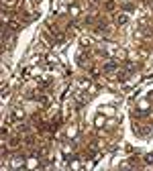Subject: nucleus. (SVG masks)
<instances>
[{"label": "nucleus", "instance_id": "1", "mask_svg": "<svg viewBox=\"0 0 153 171\" xmlns=\"http://www.w3.org/2000/svg\"><path fill=\"white\" fill-rule=\"evenodd\" d=\"M117 67H118V65L114 63V61H108V63H104V71H106V73H112Z\"/></svg>", "mask_w": 153, "mask_h": 171}, {"label": "nucleus", "instance_id": "2", "mask_svg": "<svg viewBox=\"0 0 153 171\" xmlns=\"http://www.w3.org/2000/svg\"><path fill=\"white\" fill-rule=\"evenodd\" d=\"M104 8H106V10H114V0H106Z\"/></svg>", "mask_w": 153, "mask_h": 171}, {"label": "nucleus", "instance_id": "3", "mask_svg": "<svg viewBox=\"0 0 153 171\" xmlns=\"http://www.w3.org/2000/svg\"><path fill=\"white\" fill-rule=\"evenodd\" d=\"M117 23L118 24H125V23H127V14H120V16L117 19Z\"/></svg>", "mask_w": 153, "mask_h": 171}, {"label": "nucleus", "instance_id": "4", "mask_svg": "<svg viewBox=\"0 0 153 171\" xmlns=\"http://www.w3.org/2000/svg\"><path fill=\"white\" fill-rule=\"evenodd\" d=\"M125 10L131 12V10H135V6H133V4H125Z\"/></svg>", "mask_w": 153, "mask_h": 171}, {"label": "nucleus", "instance_id": "5", "mask_svg": "<svg viewBox=\"0 0 153 171\" xmlns=\"http://www.w3.org/2000/svg\"><path fill=\"white\" fill-rule=\"evenodd\" d=\"M19 130H21V133H29V126H27V124H21V128H19Z\"/></svg>", "mask_w": 153, "mask_h": 171}, {"label": "nucleus", "instance_id": "6", "mask_svg": "<svg viewBox=\"0 0 153 171\" xmlns=\"http://www.w3.org/2000/svg\"><path fill=\"white\" fill-rule=\"evenodd\" d=\"M118 80H127V71H120L118 73Z\"/></svg>", "mask_w": 153, "mask_h": 171}]
</instances>
